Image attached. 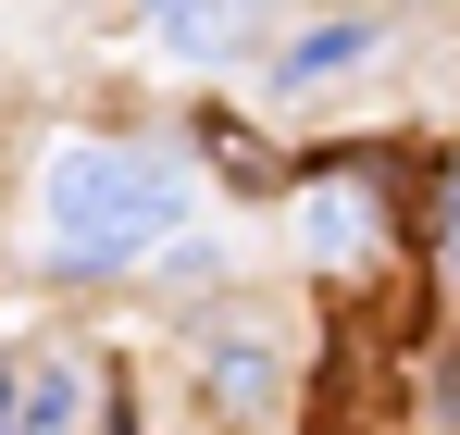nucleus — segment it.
I'll return each instance as SVG.
<instances>
[{"mask_svg":"<svg viewBox=\"0 0 460 435\" xmlns=\"http://www.w3.org/2000/svg\"><path fill=\"white\" fill-rule=\"evenodd\" d=\"M174 162L150 149H63L50 162V262L63 274H112V262H137L162 224H174Z\"/></svg>","mask_w":460,"mask_h":435,"instance_id":"obj_1","label":"nucleus"},{"mask_svg":"<svg viewBox=\"0 0 460 435\" xmlns=\"http://www.w3.org/2000/svg\"><path fill=\"white\" fill-rule=\"evenodd\" d=\"M385 25H311L299 50H287V63H274V87H323V75H349L361 63V50H374Z\"/></svg>","mask_w":460,"mask_h":435,"instance_id":"obj_2","label":"nucleus"},{"mask_svg":"<svg viewBox=\"0 0 460 435\" xmlns=\"http://www.w3.org/2000/svg\"><path fill=\"white\" fill-rule=\"evenodd\" d=\"M236 25H249V0H162V38L174 50H236Z\"/></svg>","mask_w":460,"mask_h":435,"instance_id":"obj_3","label":"nucleus"},{"mask_svg":"<svg viewBox=\"0 0 460 435\" xmlns=\"http://www.w3.org/2000/svg\"><path fill=\"white\" fill-rule=\"evenodd\" d=\"M75 423V373H25V435H63Z\"/></svg>","mask_w":460,"mask_h":435,"instance_id":"obj_4","label":"nucleus"},{"mask_svg":"<svg viewBox=\"0 0 460 435\" xmlns=\"http://www.w3.org/2000/svg\"><path fill=\"white\" fill-rule=\"evenodd\" d=\"M436 249H448V287H460V162H448V200H436Z\"/></svg>","mask_w":460,"mask_h":435,"instance_id":"obj_5","label":"nucleus"}]
</instances>
